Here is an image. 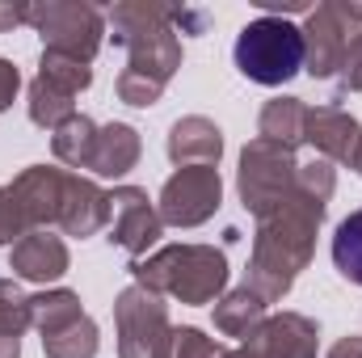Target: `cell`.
I'll list each match as a JSON object with an SVG mask.
<instances>
[{"instance_id":"obj_1","label":"cell","mask_w":362,"mask_h":358,"mask_svg":"<svg viewBox=\"0 0 362 358\" xmlns=\"http://www.w3.org/2000/svg\"><path fill=\"white\" fill-rule=\"evenodd\" d=\"M173 4H148V0H127L114 8V42L127 47V68L118 76V97L127 105H156L165 85L181 68V42L173 30Z\"/></svg>"},{"instance_id":"obj_2","label":"cell","mask_w":362,"mask_h":358,"mask_svg":"<svg viewBox=\"0 0 362 358\" xmlns=\"http://www.w3.org/2000/svg\"><path fill=\"white\" fill-rule=\"evenodd\" d=\"M325 207L329 202H316L308 198L299 185L286 202H278L270 215L257 219V236H253V262H249V291L262 295L266 304H278L299 270L312 262V249H316V228L325 219Z\"/></svg>"},{"instance_id":"obj_3","label":"cell","mask_w":362,"mask_h":358,"mask_svg":"<svg viewBox=\"0 0 362 358\" xmlns=\"http://www.w3.org/2000/svg\"><path fill=\"white\" fill-rule=\"evenodd\" d=\"M135 282L181 304H211L228 287V258L215 245H169L131 266Z\"/></svg>"},{"instance_id":"obj_4","label":"cell","mask_w":362,"mask_h":358,"mask_svg":"<svg viewBox=\"0 0 362 358\" xmlns=\"http://www.w3.org/2000/svg\"><path fill=\"white\" fill-rule=\"evenodd\" d=\"M308 59L303 47V30L286 17H257L240 30L236 38V68L253 81V85H286L291 76H299Z\"/></svg>"},{"instance_id":"obj_5","label":"cell","mask_w":362,"mask_h":358,"mask_svg":"<svg viewBox=\"0 0 362 358\" xmlns=\"http://www.w3.org/2000/svg\"><path fill=\"white\" fill-rule=\"evenodd\" d=\"M118 321V358H173V325L165 299L148 287H127L114 304Z\"/></svg>"},{"instance_id":"obj_6","label":"cell","mask_w":362,"mask_h":358,"mask_svg":"<svg viewBox=\"0 0 362 358\" xmlns=\"http://www.w3.org/2000/svg\"><path fill=\"white\" fill-rule=\"evenodd\" d=\"M295 173H299V161H295V148H282L270 139H253L245 152H240V202L245 211H253L257 219L270 215L278 202H286L295 194Z\"/></svg>"},{"instance_id":"obj_7","label":"cell","mask_w":362,"mask_h":358,"mask_svg":"<svg viewBox=\"0 0 362 358\" xmlns=\"http://www.w3.org/2000/svg\"><path fill=\"white\" fill-rule=\"evenodd\" d=\"M38 34H42V51L51 55H64V59H76V64H89L93 55L101 51V34H105V21L93 4H76V0H47V4H30V21Z\"/></svg>"},{"instance_id":"obj_8","label":"cell","mask_w":362,"mask_h":358,"mask_svg":"<svg viewBox=\"0 0 362 358\" xmlns=\"http://www.w3.org/2000/svg\"><path fill=\"white\" fill-rule=\"evenodd\" d=\"M89 85H93L89 64H76V59L42 51L38 76L30 85V118L38 127H51V131L64 127L76 114V93H85Z\"/></svg>"},{"instance_id":"obj_9","label":"cell","mask_w":362,"mask_h":358,"mask_svg":"<svg viewBox=\"0 0 362 358\" xmlns=\"http://www.w3.org/2000/svg\"><path fill=\"white\" fill-rule=\"evenodd\" d=\"M354 34H362V4H320V8H312V17L303 25V47H308L303 68L312 76H337Z\"/></svg>"},{"instance_id":"obj_10","label":"cell","mask_w":362,"mask_h":358,"mask_svg":"<svg viewBox=\"0 0 362 358\" xmlns=\"http://www.w3.org/2000/svg\"><path fill=\"white\" fill-rule=\"evenodd\" d=\"M219 198H223L219 169L215 165H189V169H177L165 181L156 211H160V224L198 228V224H206L219 211Z\"/></svg>"},{"instance_id":"obj_11","label":"cell","mask_w":362,"mask_h":358,"mask_svg":"<svg viewBox=\"0 0 362 358\" xmlns=\"http://www.w3.org/2000/svg\"><path fill=\"white\" fill-rule=\"evenodd\" d=\"M160 211L148 202V190H139V185H118L114 194H110V241L122 249V253H131V258H139L148 245H156V236H160Z\"/></svg>"},{"instance_id":"obj_12","label":"cell","mask_w":362,"mask_h":358,"mask_svg":"<svg viewBox=\"0 0 362 358\" xmlns=\"http://www.w3.org/2000/svg\"><path fill=\"white\" fill-rule=\"evenodd\" d=\"M64 185H68V173L64 169H51V165H30L21 178L8 185V198H13L17 219H21L25 232H38L47 224H59Z\"/></svg>"},{"instance_id":"obj_13","label":"cell","mask_w":362,"mask_h":358,"mask_svg":"<svg viewBox=\"0 0 362 358\" xmlns=\"http://www.w3.org/2000/svg\"><path fill=\"white\" fill-rule=\"evenodd\" d=\"M8 270L25 282H55L68 274V245L59 236H51L47 228L38 232H25L13 241V253H8Z\"/></svg>"},{"instance_id":"obj_14","label":"cell","mask_w":362,"mask_h":358,"mask_svg":"<svg viewBox=\"0 0 362 358\" xmlns=\"http://www.w3.org/2000/svg\"><path fill=\"white\" fill-rule=\"evenodd\" d=\"M245 346H253L262 358H316V325L299 312H278L262 321Z\"/></svg>"},{"instance_id":"obj_15","label":"cell","mask_w":362,"mask_h":358,"mask_svg":"<svg viewBox=\"0 0 362 358\" xmlns=\"http://www.w3.org/2000/svg\"><path fill=\"white\" fill-rule=\"evenodd\" d=\"M110 224V194L97 190L89 178L68 173L64 185V207H59V228L68 236H93Z\"/></svg>"},{"instance_id":"obj_16","label":"cell","mask_w":362,"mask_h":358,"mask_svg":"<svg viewBox=\"0 0 362 358\" xmlns=\"http://www.w3.org/2000/svg\"><path fill=\"white\" fill-rule=\"evenodd\" d=\"M362 127L341 110V105H316V110H308V131H303V139L333 165V161H341V165H350V152H354V144H358Z\"/></svg>"},{"instance_id":"obj_17","label":"cell","mask_w":362,"mask_h":358,"mask_svg":"<svg viewBox=\"0 0 362 358\" xmlns=\"http://www.w3.org/2000/svg\"><path fill=\"white\" fill-rule=\"evenodd\" d=\"M219 152H223V135L211 118L202 114H189L173 122L169 131V161L177 169H189V165H219Z\"/></svg>"},{"instance_id":"obj_18","label":"cell","mask_w":362,"mask_h":358,"mask_svg":"<svg viewBox=\"0 0 362 358\" xmlns=\"http://www.w3.org/2000/svg\"><path fill=\"white\" fill-rule=\"evenodd\" d=\"M139 161V131L127 122H110L97 131V148H93V165L89 173L97 178H122L131 173Z\"/></svg>"},{"instance_id":"obj_19","label":"cell","mask_w":362,"mask_h":358,"mask_svg":"<svg viewBox=\"0 0 362 358\" xmlns=\"http://www.w3.org/2000/svg\"><path fill=\"white\" fill-rule=\"evenodd\" d=\"M262 321H266V299L253 295L249 287H240V291H232V295H223L215 304V329L228 333V337H245L249 342L262 329Z\"/></svg>"},{"instance_id":"obj_20","label":"cell","mask_w":362,"mask_h":358,"mask_svg":"<svg viewBox=\"0 0 362 358\" xmlns=\"http://www.w3.org/2000/svg\"><path fill=\"white\" fill-rule=\"evenodd\" d=\"M262 139L282 144V148H299L303 144V131H308V105L299 97H274L262 110Z\"/></svg>"},{"instance_id":"obj_21","label":"cell","mask_w":362,"mask_h":358,"mask_svg":"<svg viewBox=\"0 0 362 358\" xmlns=\"http://www.w3.org/2000/svg\"><path fill=\"white\" fill-rule=\"evenodd\" d=\"M97 122L85 118V114H72L64 127H55V135H51V148H55V156L64 161V165H72V169H89L93 165V148H97Z\"/></svg>"},{"instance_id":"obj_22","label":"cell","mask_w":362,"mask_h":358,"mask_svg":"<svg viewBox=\"0 0 362 358\" xmlns=\"http://www.w3.org/2000/svg\"><path fill=\"white\" fill-rule=\"evenodd\" d=\"M81 316H85V308H81V295L76 291H42V295H30V321H34V329L42 337L68 329Z\"/></svg>"},{"instance_id":"obj_23","label":"cell","mask_w":362,"mask_h":358,"mask_svg":"<svg viewBox=\"0 0 362 358\" xmlns=\"http://www.w3.org/2000/svg\"><path fill=\"white\" fill-rule=\"evenodd\" d=\"M333 266L341 270V278L362 287V207L350 211L333 232Z\"/></svg>"},{"instance_id":"obj_24","label":"cell","mask_w":362,"mask_h":358,"mask_svg":"<svg viewBox=\"0 0 362 358\" xmlns=\"http://www.w3.org/2000/svg\"><path fill=\"white\" fill-rule=\"evenodd\" d=\"M42 350H47V358H93L97 354V325H93L89 316H81L68 329L47 333Z\"/></svg>"},{"instance_id":"obj_25","label":"cell","mask_w":362,"mask_h":358,"mask_svg":"<svg viewBox=\"0 0 362 358\" xmlns=\"http://www.w3.org/2000/svg\"><path fill=\"white\" fill-rule=\"evenodd\" d=\"M30 325H34V321H30V299H25L8 278H0V333L21 337Z\"/></svg>"},{"instance_id":"obj_26","label":"cell","mask_w":362,"mask_h":358,"mask_svg":"<svg viewBox=\"0 0 362 358\" xmlns=\"http://www.w3.org/2000/svg\"><path fill=\"white\" fill-rule=\"evenodd\" d=\"M173 358H223V346L206 337L202 329H177L173 333Z\"/></svg>"},{"instance_id":"obj_27","label":"cell","mask_w":362,"mask_h":358,"mask_svg":"<svg viewBox=\"0 0 362 358\" xmlns=\"http://www.w3.org/2000/svg\"><path fill=\"white\" fill-rule=\"evenodd\" d=\"M333 81H337V97L362 89V34H354V42H350V51H346V59H341Z\"/></svg>"},{"instance_id":"obj_28","label":"cell","mask_w":362,"mask_h":358,"mask_svg":"<svg viewBox=\"0 0 362 358\" xmlns=\"http://www.w3.org/2000/svg\"><path fill=\"white\" fill-rule=\"evenodd\" d=\"M17 236H25V228H21V219H17V207H13V198H8V185H0V245H8V241H17Z\"/></svg>"},{"instance_id":"obj_29","label":"cell","mask_w":362,"mask_h":358,"mask_svg":"<svg viewBox=\"0 0 362 358\" xmlns=\"http://www.w3.org/2000/svg\"><path fill=\"white\" fill-rule=\"evenodd\" d=\"M21 85V76H17V68L8 64V59H0V114L13 105V93Z\"/></svg>"},{"instance_id":"obj_30","label":"cell","mask_w":362,"mask_h":358,"mask_svg":"<svg viewBox=\"0 0 362 358\" xmlns=\"http://www.w3.org/2000/svg\"><path fill=\"white\" fill-rule=\"evenodd\" d=\"M25 21H30V4H13V0H4V4H0V30L25 25Z\"/></svg>"},{"instance_id":"obj_31","label":"cell","mask_w":362,"mask_h":358,"mask_svg":"<svg viewBox=\"0 0 362 358\" xmlns=\"http://www.w3.org/2000/svg\"><path fill=\"white\" fill-rule=\"evenodd\" d=\"M329 358H362V337H341V342L329 350Z\"/></svg>"},{"instance_id":"obj_32","label":"cell","mask_w":362,"mask_h":358,"mask_svg":"<svg viewBox=\"0 0 362 358\" xmlns=\"http://www.w3.org/2000/svg\"><path fill=\"white\" fill-rule=\"evenodd\" d=\"M0 358H21V337L0 333Z\"/></svg>"},{"instance_id":"obj_33","label":"cell","mask_w":362,"mask_h":358,"mask_svg":"<svg viewBox=\"0 0 362 358\" xmlns=\"http://www.w3.org/2000/svg\"><path fill=\"white\" fill-rule=\"evenodd\" d=\"M223 358H262L253 346H240V350H223Z\"/></svg>"},{"instance_id":"obj_34","label":"cell","mask_w":362,"mask_h":358,"mask_svg":"<svg viewBox=\"0 0 362 358\" xmlns=\"http://www.w3.org/2000/svg\"><path fill=\"white\" fill-rule=\"evenodd\" d=\"M350 169L362 173V135H358V144H354V152H350Z\"/></svg>"}]
</instances>
